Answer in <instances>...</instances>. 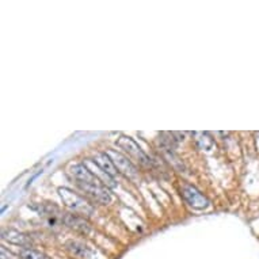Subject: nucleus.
<instances>
[{
	"instance_id": "obj_6",
	"label": "nucleus",
	"mask_w": 259,
	"mask_h": 259,
	"mask_svg": "<svg viewBox=\"0 0 259 259\" xmlns=\"http://www.w3.org/2000/svg\"><path fill=\"white\" fill-rule=\"evenodd\" d=\"M63 223L71 230L76 231L81 235H89L91 232V225L83 216L73 214V213H65L63 216Z\"/></svg>"
},
{
	"instance_id": "obj_5",
	"label": "nucleus",
	"mask_w": 259,
	"mask_h": 259,
	"mask_svg": "<svg viewBox=\"0 0 259 259\" xmlns=\"http://www.w3.org/2000/svg\"><path fill=\"white\" fill-rule=\"evenodd\" d=\"M181 194L185 198L189 206L196 210H204L209 206V200L201 193L198 189L194 186H191L189 183H185L181 187Z\"/></svg>"
},
{
	"instance_id": "obj_12",
	"label": "nucleus",
	"mask_w": 259,
	"mask_h": 259,
	"mask_svg": "<svg viewBox=\"0 0 259 259\" xmlns=\"http://www.w3.org/2000/svg\"><path fill=\"white\" fill-rule=\"evenodd\" d=\"M0 259H19L15 254H13L11 251H9L6 247L2 246L0 248Z\"/></svg>"
},
{
	"instance_id": "obj_1",
	"label": "nucleus",
	"mask_w": 259,
	"mask_h": 259,
	"mask_svg": "<svg viewBox=\"0 0 259 259\" xmlns=\"http://www.w3.org/2000/svg\"><path fill=\"white\" fill-rule=\"evenodd\" d=\"M68 175L76 183V186L95 202L109 205L113 200L106 186L93 174L89 167H85V164H71L68 167Z\"/></svg>"
},
{
	"instance_id": "obj_7",
	"label": "nucleus",
	"mask_w": 259,
	"mask_h": 259,
	"mask_svg": "<svg viewBox=\"0 0 259 259\" xmlns=\"http://www.w3.org/2000/svg\"><path fill=\"white\" fill-rule=\"evenodd\" d=\"M65 250L77 259H91L95 254V251L77 240H68L65 243Z\"/></svg>"
},
{
	"instance_id": "obj_2",
	"label": "nucleus",
	"mask_w": 259,
	"mask_h": 259,
	"mask_svg": "<svg viewBox=\"0 0 259 259\" xmlns=\"http://www.w3.org/2000/svg\"><path fill=\"white\" fill-rule=\"evenodd\" d=\"M59 194L63 204L68 209H71L75 214L89 217L94 213L93 205L68 187H59Z\"/></svg>"
},
{
	"instance_id": "obj_10",
	"label": "nucleus",
	"mask_w": 259,
	"mask_h": 259,
	"mask_svg": "<svg viewBox=\"0 0 259 259\" xmlns=\"http://www.w3.org/2000/svg\"><path fill=\"white\" fill-rule=\"evenodd\" d=\"M194 136L197 137L196 141L198 147L205 151H212V148L214 147V141L210 136H209V133L206 132H196L194 133Z\"/></svg>"
},
{
	"instance_id": "obj_4",
	"label": "nucleus",
	"mask_w": 259,
	"mask_h": 259,
	"mask_svg": "<svg viewBox=\"0 0 259 259\" xmlns=\"http://www.w3.org/2000/svg\"><path fill=\"white\" fill-rule=\"evenodd\" d=\"M107 155L110 156L111 161L114 163L115 168H117L119 174H122L125 178L131 179V181H137L139 179L140 175H139L137 167L126 156H123L122 153L115 151V149H109Z\"/></svg>"
},
{
	"instance_id": "obj_8",
	"label": "nucleus",
	"mask_w": 259,
	"mask_h": 259,
	"mask_svg": "<svg viewBox=\"0 0 259 259\" xmlns=\"http://www.w3.org/2000/svg\"><path fill=\"white\" fill-rule=\"evenodd\" d=\"M2 238L5 239L6 242L15 244V246L26 247V248H30L31 246V239L27 235L22 234L17 230H11V228H6L2 231Z\"/></svg>"
},
{
	"instance_id": "obj_3",
	"label": "nucleus",
	"mask_w": 259,
	"mask_h": 259,
	"mask_svg": "<svg viewBox=\"0 0 259 259\" xmlns=\"http://www.w3.org/2000/svg\"><path fill=\"white\" fill-rule=\"evenodd\" d=\"M117 147H119L121 149H123L125 152L132 157L133 160H136L139 164L144 167H152V160L151 157L147 155V153L143 151V149L137 145V143L135 140H132L131 137L127 136H119V139L117 140Z\"/></svg>"
},
{
	"instance_id": "obj_9",
	"label": "nucleus",
	"mask_w": 259,
	"mask_h": 259,
	"mask_svg": "<svg viewBox=\"0 0 259 259\" xmlns=\"http://www.w3.org/2000/svg\"><path fill=\"white\" fill-rule=\"evenodd\" d=\"M94 161L98 167H101L105 172H107L109 175H111L113 178H115V175L119 174L117 168H115L114 163L111 161L110 156L107 155V152H97L95 156H94Z\"/></svg>"
},
{
	"instance_id": "obj_11",
	"label": "nucleus",
	"mask_w": 259,
	"mask_h": 259,
	"mask_svg": "<svg viewBox=\"0 0 259 259\" xmlns=\"http://www.w3.org/2000/svg\"><path fill=\"white\" fill-rule=\"evenodd\" d=\"M19 256L21 259H49L45 254L33 250V248H22Z\"/></svg>"
}]
</instances>
